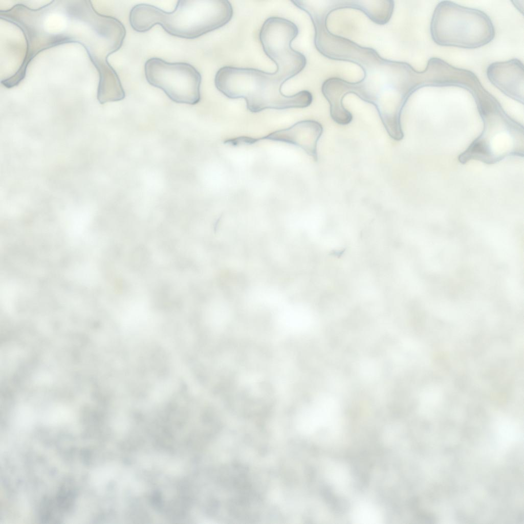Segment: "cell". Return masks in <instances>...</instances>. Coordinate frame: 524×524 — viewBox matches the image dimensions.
I'll return each instance as SVG.
<instances>
[{
  "label": "cell",
  "instance_id": "6da1fadb",
  "mask_svg": "<svg viewBox=\"0 0 524 524\" xmlns=\"http://www.w3.org/2000/svg\"><path fill=\"white\" fill-rule=\"evenodd\" d=\"M267 56L276 65L275 72L224 66L215 74L216 88L228 98L244 99L247 109L252 113L310 106L313 96L309 91L302 90L285 95L281 91L285 82L303 70L307 63L305 56L296 50L274 49Z\"/></svg>",
  "mask_w": 524,
  "mask_h": 524
},
{
  "label": "cell",
  "instance_id": "7a4b0ae2",
  "mask_svg": "<svg viewBox=\"0 0 524 524\" xmlns=\"http://www.w3.org/2000/svg\"><path fill=\"white\" fill-rule=\"evenodd\" d=\"M69 14V29L59 31L42 25L33 15L31 8L20 5L10 18V23L22 31L27 44L26 55L20 66L27 71L28 64L40 52L55 47L70 43L82 46L93 64L97 70L107 66L108 56L119 50L125 37V28L117 18L111 16L109 20L100 28L88 32L76 33L91 18L96 11L92 12L86 21L75 31L88 1H79L76 18L72 29L73 1H67ZM82 32V31H81Z\"/></svg>",
  "mask_w": 524,
  "mask_h": 524
},
{
  "label": "cell",
  "instance_id": "3957f363",
  "mask_svg": "<svg viewBox=\"0 0 524 524\" xmlns=\"http://www.w3.org/2000/svg\"><path fill=\"white\" fill-rule=\"evenodd\" d=\"M233 14L232 6L227 0H181L171 12L149 4L136 5L130 11L129 21L138 32L159 25L172 36L194 39L224 26Z\"/></svg>",
  "mask_w": 524,
  "mask_h": 524
},
{
  "label": "cell",
  "instance_id": "277c9868",
  "mask_svg": "<svg viewBox=\"0 0 524 524\" xmlns=\"http://www.w3.org/2000/svg\"><path fill=\"white\" fill-rule=\"evenodd\" d=\"M483 122L481 134L458 156L465 164L477 160L494 164L508 157H523V127L497 101L477 108Z\"/></svg>",
  "mask_w": 524,
  "mask_h": 524
},
{
  "label": "cell",
  "instance_id": "5b68a950",
  "mask_svg": "<svg viewBox=\"0 0 524 524\" xmlns=\"http://www.w3.org/2000/svg\"><path fill=\"white\" fill-rule=\"evenodd\" d=\"M430 31L438 45L468 49L484 46L495 36L494 26L486 13L448 1L436 5Z\"/></svg>",
  "mask_w": 524,
  "mask_h": 524
},
{
  "label": "cell",
  "instance_id": "8992f818",
  "mask_svg": "<svg viewBox=\"0 0 524 524\" xmlns=\"http://www.w3.org/2000/svg\"><path fill=\"white\" fill-rule=\"evenodd\" d=\"M144 71L148 83L162 90L172 101L190 105L200 101L202 76L191 64L152 57L146 61Z\"/></svg>",
  "mask_w": 524,
  "mask_h": 524
},
{
  "label": "cell",
  "instance_id": "52a82bcc",
  "mask_svg": "<svg viewBox=\"0 0 524 524\" xmlns=\"http://www.w3.org/2000/svg\"><path fill=\"white\" fill-rule=\"evenodd\" d=\"M322 133L323 127L319 122L312 120H306L298 122L289 128L274 132L264 137H239L237 143L240 146L253 144L261 140L285 142L301 148L317 161V143Z\"/></svg>",
  "mask_w": 524,
  "mask_h": 524
},
{
  "label": "cell",
  "instance_id": "ba28073f",
  "mask_svg": "<svg viewBox=\"0 0 524 524\" xmlns=\"http://www.w3.org/2000/svg\"><path fill=\"white\" fill-rule=\"evenodd\" d=\"M490 82L508 97L523 103V64L514 58L490 64L487 70Z\"/></svg>",
  "mask_w": 524,
  "mask_h": 524
}]
</instances>
